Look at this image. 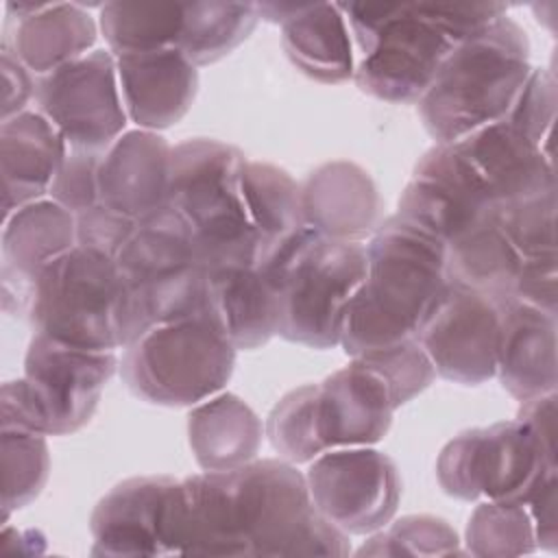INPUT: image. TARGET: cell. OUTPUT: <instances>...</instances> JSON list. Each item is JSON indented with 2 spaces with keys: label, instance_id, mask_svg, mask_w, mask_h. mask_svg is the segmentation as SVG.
Instances as JSON below:
<instances>
[{
  "label": "cell",
  "instance_id": "45",
  "mask_svg": "<svg viewBox=\"0 0 558 558\" xmlns=\"http://www.w3.org/2000/svg\"><path fill=\"white\" fill-rule=\"evenodd\" d=\"M517 418L527 425L545 456L556 460V392L521 401Z\"/></svg>",
  "mask_w": 558,
  "mask_h": 558
},
{
  "label": "cell",
  "instance_id": "22",
  "mask_svg": "<svg viewBox=\"0 0 558 558\" xmlns=\"http://www.w3.org/2000/svg\"><path fill=\"white\" fill-rule=\"evenodd\" d=\"M301 214L303 222L327 240L364 242L379 225L381 198L362 166L329 161L301 183Z\"/></svg>",
  "mask_w": 558,
  "mask_h": 558
},
{
  "label": "cell",
  "instance_id": "34",
  "mask_svg": "<svg viewBox=\"0 0 558 558\" xmlns=\"http://www.w3.org/2000/svg\"><path fill=\"white\" fill-rule=\"evenodd\" d=\"M50 453L46 434L2 429V512L28 506L46 486Z\"/></svg>",
  "mask_w": 558,
  "mask_h": 558
},
{
  "label": "cell",
  "instance_id": "12",
  "mask_svg": "<svg viewBox=\"0 0 558 558\" xmlns=\"http://www.w3.org/2000/svg\"><path fill=\"white\" fill-rule=\"evenodd\" d=\"M37 111L63 135L68 148L105 153L126 126L116 57L92 50L44 76L35 87Z\"/></svg>",
  "mask_w": 558,
  "mask_h": 558
},
{
  "label": "cell",
  "instance_id": "42",
  "mask_svg": "<svg viewBox=\"0 0 558 558\" xmlns=\"http://www.w3.org/2000/svg\"><path fill=\"white\" fill-rule=\"evenodd\" d=\"M556 281H558L556 255L527 257L521 262L519 275L514 279L512 301L536 307L547 314H556V303H558Z\"/></svg>",
  "mask_w": 558,
  "mask_h": 558
},
{
  "label": "cell",
  "instance_id": "28",
  "mask_svg": "<svg viewBox=\"0 0 558 558\" xmlns=\"http://www.w3.org/2000/svg\"><path fill=\"white\" fill-rule=\"evenodd\" d=\"M259 416L231 392H216L187 416V440L203 471H229L255 460L262 445Z\"/></svg>",
  "mask_w": 558,
  "mask_h": 558
},
{
  "label": "cell",
  "instance_id": "10",
  "mask_svg": "<svg viewBox=\"0 0 558 558\" xmlns=\"http://www.w3.org/2000/svg\"><path fill=\"white\" fill-rule=\"evenodd\" d=\"M126 388L155 405H196L225 388L235 347L203 314L159 323L122 347Z\"/></svg>",
  "mask_w": 558,
  "mask_h": 558
},
{
  "label": "cell",
  "instance_id": "4",
  "mask_svg": "<svg viewBox=\"0 0 558 558\" xmlns=\"http://www.w3.org/2000/svg\"><path fill=\"white\" fill-rule=\"evenodd\" d=\"M277 290V336L312 349L340 344L347 305L366 279V244L327 240L303 227L255 266Z\"/></svg>",
  "mask_w": 558,
  "mask_h": 558
},
{
  "label": "cell",
  "instance_id": "37",
  "mask_svg": "<svg viewBox=\"0 0 558 558\" xmlns=\"http://www.w3.org/2000/svg\"><path fill=\"white\" fill-rule=\"evenodd\" d=\"M497 222L523 259L556 255V192L497 207Z\"/></svg>",
  "mask_w": 558,
  "mask_h": 558
},
{
  "label": "cell",
  "instance_id": "20",
  "mask_svg": "<svg viewBox=\"0 0 558 558\" xmlns=\"http://www.w3.org/2000/svg\"><path fill=\"white\" fill-rule=\"evenodd\" d=\"M126 118L144 131L177 124L192 107L198 70L179 48L116 57Z\"/></svg>",
  "mask_w": 558,
  "mask_h": 558
},
{
  "label": "cell",
  "instance_id": "14",
  "mask_svg": "<svg viewBox=\"0 0 558 558\" xmlns=\"http://www.w3.org/2000/svg\"><path fill=\"white\" fill-rule=\"evenodd\" d=\"M397 214L449 246L490 220L497 205L473 166L451 144H436L416 161Z\"/></svg>",
  "mask_w": 558,
  "mask_h": 558
},
{
  "label": "cell",
  "instance_id": "36",
  "mask_svg": "<svg viewBox=\"0 0 558 558\" xmlns=\"http://www.w3.org/2000/svg\"><path fill=\"white\" fill-rule=\"evenodd\" d=\"M456 530L434 514H408L373 532L360 556H449L460 554Z\"/></svg>",
  "mask_w": 558,
  "mask_h": 558
},
{
  "label": "cell",
  "instance_id": "1",
  "mask_svg": "<svg viewBox=\"0 0 558 558\" xmlns=\"http://www.w3.org/2000/svg\"><path fill=\"white\" fill-rule=\"evenodd\" d=\"M170 554L347 556L349 534L312 501L305 475L286 460H253L183 477L168 525Z\"/></svg>",
  "mask_w": 558,
  "mask_h": 558
},
{
  "label": "cell",
  "instance_id": "6",
  "mask_svg": "<svg viewBox=\"0 0 558 558\" xmlns=\"http://www.w3.org/2000/svg\"><path fill=\"white\" fill-rule=\"evenodd\" d=\"M340 9L360 52L355 85L384 102L418 105L456 48L432 2H340Z\"/></svg>",
  "mask_w": 558,
  "mask_h": 558
},
{
  "label": "cell",
  "instance_id": "18",
  "mask_svg": "<svg viewBox=\"0 0 558 558\" xmlns=\"http://www.w3.org/2000/svg\"><path fill=\"white\" fill-rule=\"evenodd\" d=\"M395 410L384 377L357 357L316 384V423L325 451L379 442Z\"/></svg>",
  "mask_w": 558,
  "mask_h": 558
},
{
  "label": "cell",
  "instance_id": "7",
  "mask_svg": "<svg viewBox=\"0 0 558 558\" xmlns=\"http://www.w3.org/2000/svg\"><path fill=\"white\" fill-rule=\"evenodd\" d=\"M116 264L124 288L122 347L159 323L201 314L207 270L187 222L170 203L137 222Z\"/></svg>",
  "mask_w": 558,
  "mask_h": 558
},
{
  "label": "cell",
  "instance_id": "19",
  "mask_svg": "<svg viewBox=\"0 0 558 558\" xmlns=\"http://www.w3.org/2000/svg\"><path fill=\"white\" fill-rule=\"evenodd\" d=\"M76 246V216L52 198L33 201L4 218L2 296L4 310L15 301L28 310L35 277L59 255Z\"/></svg>",
  "mask_w": 558,
  "mask_h": 558
},
{
  "label": "cell",
  "instance_id": "29",
  "mask_svg": "<svg viewBox=\"0 0 558 558\" xmlns=\"http://www.w3.org/2000/svg\"><path fill=\"white\" fill-rule=\"evenodd\" d=\"M523 257L497 222V214L447 246V279L488 296L499 307L512 301Z\"/></svg>",
  "mask_w": 558,
  "mask_h": 558
},
{
  "label": "cell",
  "instance_id": "25",
  "mask_svg": "<svg viewBox=\"0 0 558 558\" xmlns=\"http://www.w3.org/2000/svg\"><path fill=\"white\" fill-rule=\"evenodd\" d=\"M7 9L15 17L2 46L37 76L87 54L98 35L96 22L83 4L11 2Z\"/></svg>",
  "mask_w": 558,
  "mask_h": 558
},
{
  "label": "cell",
  "instance_id": "39",
  "mask_svg": "<svg viewBox=\"0 0 558 558\" xmlns=\"http://www.w3.org/2000/svg\"><path fill=\"white\" fill-rule=\"evenodd\" d=\"M556 76L547 68H532L512 109L504 120L517 126L532 142L545 146L556 120Z\"/></svg>",
  "mask_w": 558,
  "mask_h": 558
},
{
  "label": "cell",
  "instance_id": "16",
  "mask_svg": "<svg viewBox=\"0 0 558 558\" xmlns=\"http://www.w3.org/2000/svg\"><path fill=\"white\" fill-rule=\"evenodd\" d=\"M179 480L142 475L116 484L89 519L94 556H168V517Z\"/></svg>",
  "mask_w": 558,
  "mask_h": 558
},
{
  "label": "cell",
  "instance_id": "15",
  "mask_svg": "<svg viewBox=\"0 0 558 558\" xmlns=\"http://www.w3.org/2000/svg\"><path fill=\"white\" fill-rule=\"evenodd\" d=\"M497 336L499 305L453 281L416 331L436 375L464 386L495 377Z\"/></svg>",
  "mask_w": 558,
  "mask_h": 558
},
{
  "label": "cell",
  "instance_id": "23",
  "mask_svg": "<svg viewBox=\"0 0 558 558\" xmlns=\"http://www.w3.org/2000/svg\"><path fill=\"white\" fill-rule=\"evenodd\" d=\"M495 375L517 401L556 392V314L517 301L501 305Z\"/></svg>",
  "mask_w": 558,
  "mask_h": 558
},
{
  "label": "cell",
  "instance_id": "5",
  "mask_svg": "<svg viewBox=\"0 0 558 558\" xmlns=\"http://www.w3.org/2000/svg\"><path fill=\"white\" fill-rule=\"evenodd\" d=\"M244 163V153L220 140L194 137L172 148L166 203L187 222L207 272L257 264L259 242L240 190Z\"/></svg>",
  "mask_w": 558,
  "mask_h": 558
},
{
  "label": "cell",
  "instance_id": "11",
  "mask_svg": "<svg viewBox=\"0 0 558 558\" xmlns=\"http://www.w3.org/2000/svg\"><path fill=\"white\" fill-rule=\"evenodd\" d=\"M556 469L519 418L475 427L451 438L436 462L440 488L462 501H523L536 480Z\"/></svg>",
  "mask_w": 558,
  "mask_h": 558
},
{
  "label": "cell",
  "instance_id": "2",
  "mask_svg": "<svg viewBox=\"0 0 558 558\" xmlns=\"http://www.w3.org/2000/svg\"><path fill=\"white\" fill-rule=\"evenodd\" d=\"M366 259V279L340 327V347L351 357L416 338L449 283L447 244L399 214L377 225Z\"/></svg>",
  "mask_w": 558,
  "mask_h": 558
},
{
  "label": "cell",
  "instance_id": "31",
  "mask_svg": "<svg viewBox=\"0 0 558 558\" xmlns=\"http://www.w3.org/2000/svg\"><path fill=\"white\" fill-rule=\"evenodd\" d=\"M251 2H192L183 4L177 48L198 68L233 52L257 26Z\"/></svg>",
  "mask_w": 558,
  "mask_h": 558
},
{
  "label": "cell",
  "instance_id": "26",
  "mask_svg": "<svg viewBox=\"0 0 558 558\" xmlns=\"http://www.w3.org/2000/svg\"><path fill=\"white\" fill-rule=\"evenodd\" d=\"M201 314L235 349H257L277 336L279 296L255 266L220 268L207 272Z\"/></svg>",
  "mask_w": 558,
  "mask_h": 558
},
{
  "label": "cell",
  "instance_id": "27",
  "mask_svg": "<svg viewBox=\"0 0 558 558\" xmlns=\"http://www.w3.org/2000/svg\"><path fill=\"white\" fill-rule=\"evenodd\" d=\"M281 46L288 59L318 83L336 85L353 78V39L336 2L299 4L281 24Z\"/></svg>",
  "mask_w": 558,
  "mask_h": 558
},
{
  "label": "cell",
  "instance_id": "9",
  "mask_svg": "<svg viewBox=\"0 0 558 558\" xmlns=\"http://www.w3.org/2000/svg\"><path fill=\"white\" fill-rule=\"evenodd\" d=\"M122 310L124 288L116 257L76 244L35 277L26 314L37 336L116 353L122 347Z\"/></svg>",
  "mask_w": 558,
  "mask_h": 558
},
{
  "label": "cell",
  "instance_id": "21",
  "mask_svg": "<svg viewBox=\"0 0 558 558\" xmlns=\"http://www.w3.org/2000/svg\"><path fill=\"white\" fill-rule=\"evenodd\" d=\"M172 146L155 131H124L100 157L98 203L135 222L168 198Z\"/></svg>",
  "mask_w": 558,
  "mask_h": 558
},
{
  "label": "cell",
  "instance_id": "13",
  "mask_svg": "<svg viewBox=\"0 0 558 558\" xmlns=\"http://www.w3.org/2000/svg\"><path fill=\"white\" fill-rule=\"evenodd\" d=\"M305 482L318 512L347 534L381 530L401 499L397 464L371 445L323 451L312 460Z\"/></svg>",
  "mask_w": 558,
  "mask_h": 558
},
{
  "label": "cell",
  "instance_id": "17",
  "mask_svg": "<svg viewBox=\"0 0 558 558\" xmlns=\"http://www.w3.org/2000/svg\"><path fill=\"white\" fill-rule=\"evenodd\" d=\"M480 174L497 207L556 192L549 150L508 120H497L451 144Z\"/></svg>",
  "mask_w": 558,
  "mask_h": 558
},
{
  "label": "cell",
  "instance_id": "30",
  "mask_svg": "<svg viewBox=\"0 0 558 558\" xmlns=\"http://www.w3.org/2000/svg\"><path fill=\"white\" fill-rule=\"evenodd\" d=\"M240 190L246 218L259 242L257 262L270 248L307 227L301 214V183H296L283 168L268 161L246 159Z\"/></svg>",
  "mask_w": 558,
  "mask_h": 558
},
{
  "label": "cell",
  "instance_id": "24",
  "mask_svg": "<svg viewBox=\"0 0 558 558\" xmlns=\"http://www.w3.org/2000/svg\"><path fill=\"white\" fill-rule=\"evenodd\" d=\"M68 150L59 129L37 109L2 120L0 172L4 218L48 194Z\"/></svg>",
  "mask_w": 558,
  "mask_h": 558
},
{
  "label": "cell",
  "instance_id": "35",
  "mask_svg": "<svg viewBox=\"0 0 558 558\" xmlns=\"http://www.w3.org/2000/svg\"><path fill=\"white\" fill-rule=\"evenodd\" d=\"M266 436L281 460L312 462L325 451L316 423V384L286 392L268 414Z\"/></svg>",
  "mask_w": 558,
  "mask_h": 558
},
{
  "label": "cell",
  "instance_id": "38",
  "mask_svg": "<svg viewBox=\"0 0 558 558\" xmlns=\"http://www.w3.org/2000/svg\"><path fill=\"white\" fill-rule=\"evenodd\" d=\"M357 360L384 377L397 408L421 395L436 377L434 364L416 338L377 353L362 355Z\"/></svg>",
  "mask_w": 558,
  "mask_h": 558
},
{
  "label": "cell",
  "instance_id": "43",
  "mask_svg": "<svg viewBox=\"0 0 558 558\" xmlns=\"http://www.w3.org/2000/svg\"><path fill=\"white\" fill-rule=\"evenodd\" d=\"M523 504L530 510L536 547L554 554L558 549V514H556V469H547L525 495Z\"/></svg>",
  "mask_w": 558,
  "mask_h": 558
},
{
  "label": "cell",
  "instance_id": "40",
  "mask_svg": "<svg viewBox=\"0 0 558 558\" xmlns=\"http://www.w3.org/2000/svg\"><path fill=\"white\" fill-rule=\"evenodd\" d=\"M102 153L70 148L61 168L57 170L48 198L74 216L98 205V163Z\"/></svg>",
  "mask_w": 558,
  "mask_h": 558
},
{
  "label": "cell",
  "instance_id": "3",
  "mask_svg": "<svg viewBox=\"0 0 558 558\" xmlns=\"http://www.w3.org/2000/svg\"><path fill=\"white\" fill-rule=\"evenodd\" d=\"M530 41L512 17L456 44L418 100V116L436 144H453L504 120L530 76Z\"/></svg>",
  "mask_w": 558,
  "mask_h": 558
},
{
  "label": "cell",
  "instance_id": "44",
  "mask_svg": "<svg viewBox=\"0 0 558 558\" xmlns=\"http://www.w3.org/2000/svg\"><path fill=\"white\" fill-rule=\"evenodd\" d=\"M2 120H9L22 111H26V102L35 96L37 81H33V72L2 46Z\"/></svg>",
  "mask_w": 558,
  "mask_h": 558
},
{
  "label": "cell",
  "instance_id": "33",
  "mask_svg": "<svg viewBox=\"0 0 558 558\" xmlns=\"http://www.w3.org/2000/svg\"><path fill=\"white\" fill-rule=\"evenodd\" d=\"M536 534L523 501L486 499L466 525V554L473 556H523L536 551Z\"/></svg>",
  "mask_w": 558,
  "mask_h": 558
},
{
  "label": "cell",
  "instance_id": "41",
  "mask_svg": "<svg viewBox=\"0 0 558 558\" xmlns=\"http://www.w3.org/2000/svg\"><path fill=\"white\" fill-rule=\"evenodd\" d=\"M135 229L137 222L133 218H126L98 203L76 216V244L116 257L131 240Z\"/></svg>",
  "mask_w": 558,
  "mask_h": 558
},
{
  "label": "cell",
  "instance_id": "8",
  "mask_svg": "<svg viewBox=\"0 0 558 558\" xmlns=\"http://www.w3.org/2000/svg\"><path fill=\"white\" fill-rule=\"evenodd\" d=\"M118 368L113 351H87L33 333L24 375L0 392L2 429L68 436L89 423Z\"/></svg>",
  "mask_w": 558,
  "mask_h": 558
},
{
  "label": "cell",
  "instance_id": "32",
  "mask_svg": "<svg viewBox=\"0 0 558 558\" xmlns=\"http://www.w3.org/2000/svg\"><path fill=\"white\" fill-rule=\"evenodd\" d=\"M100 31L113 57L177 48L183 4L109 2L100 7Z\"/></svg>",
  "mask_w": 558,
  "mask_h": 558
}]
</instances>
